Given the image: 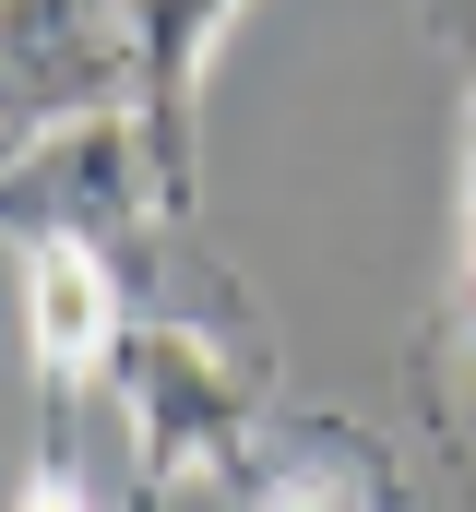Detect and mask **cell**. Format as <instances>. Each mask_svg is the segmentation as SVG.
Masks as SVG:
<instances>
[{
  "instance_id": "cell-1",
  "label": "cell",
  "mask_w": 476,
  "mask_h": 512,
  "mask_svg": "<svg viewBox=\"0 0 476 512\" xmlns=\"http://www.w3.org/2000/svg\"><path fill=\"white\" fill-rule=\"evenodd\" d=\"M108 393H119V417H131V489L167 501L191 477H238L250 429L274 405V358H262V334L155 310V322H131Z\"/></svg>"
},
{
  "instance_id": "cell-2",
  "label": "cell",
  "mask_w": 476,
  "mask_h": 512,
  "mask_svg": "<svg viewBox=\"0 0 476 512\" xmlns=\"http://www.w3.org/2000/svg\"><path fill=\"white\" fill-rule=\"evenodd\" d=\"M155 215L179 227L143 108H84V120H48L12 167H0V227H12V239H96V251H119V239H143Z\"/></svg>"
},
{
  "instance_id": "cell-3",
  "label": "cell",
  "mask_w": 476,
  "mask_h": 512,
  "mask_svg": "<svg viewBox=\"0 0 476 512\" xmlns=\"http://www.w3.org/2000/svg\"><path fill=\"white\" fill-rule=\"evenodd\" d=\"M0 108H24L36 131L84 108H143L131 0H0Z\"/></svg>"
},
{
  "instance_id": "cell-4",
  "label": "cell",
  "mask_w": 476,
  "mask_h": 512,
  "mask_svg": "<svg viewBox=\"0 0 476 512\" xmlns=\"http://www.w3.org/2000/svg\"><path fill=\"white\" fill-rule=\"evenodd\" d=\"M131 286L119 251L96 239H24V358H36V405H84L119 382V346H131Z\"/></svg>"
},
{
  "instance_id": "cell-5",
  "label": "cell",
  "mask_w": 476,
  "mask_h": 512,
  "mask_svg": "<svg viewBox=\"0 0 476 512\" xmlns=\"http://www.w3.org/2000/svg\"><path fill=\"white\" fill-rule=\"evenodd\" d=\"M250 0H131L143 24V131H155V167H167V203L191 215V167H203V84H215V48Z\"/></svg>"
},
{
  "instance_id": "cell-6",
  "label": "cell",
  "mask_w": 476,
  "mask_h": 512,
  "mask_svg": "<svg viewBox=\"0 0 476 512\" xmlns=\"http://www.w3.org/2000/svg\"><path fill=\"white\" fill-rule=\"evenodd\" d=\"M238 512H405V477L357 441V429H298L262 477H238Z\"/></svg>"
},
{
  "instance_id": "cell-7",
  "label": "cell",
  "mask_w": 476,
  "mask_h": 512,
  "mask_svg": "<svg viewBox=\"0 0 476 512\" xmlns=\"http://www.w3.org/2000/svg\"><path fill=\"white\" fill-rule=\"evenodd\" d=\"M453 191H465V215H453V274H465V334H476V84H465V120H453Z\"/></svg>"
},
{
  "instance_id": "cell-8",
  "label": "cell",
  "mask_w": 476,
  "mask_h": 512,
  "mask_svg": "<svg viewBox=\"0 0 476 512\" xmlns=\"http://www.w3.org/2000/svg\"><path fill=\"white\" fill-rule=\"evenodd\" d=\"M12 512H96V489H84L60 453H36V465H24V489H12Z\"/></svg>"
},
{
  "instance_id": "cell-9",
  "label": "cell",
  "mask_w": 476,
  "mask_h": 512,
  "mask_svg": "<svg viewBox=\"0 0 476 512\" xmlns=\"http://www.w3.org/2000/svg\"><path fill=\"white\" fill-rule=\"evenodd\" d=\"M24 143H36V120H24V108H0V167H12Z\"/></svg>"
}]
</instances>
